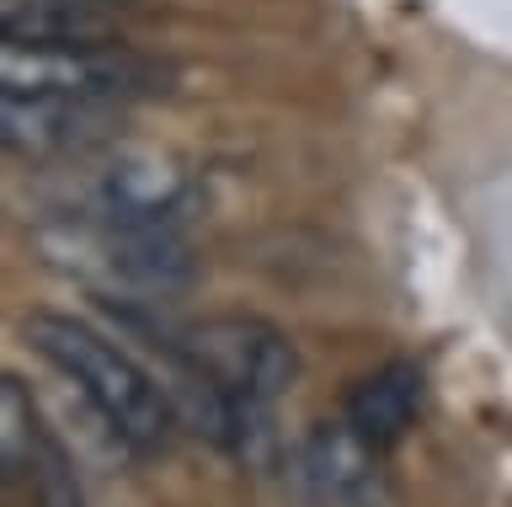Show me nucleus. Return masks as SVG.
Returning a JSON list of instances; mask_svg holds the SVG:
<instances>
[{
    "label": "nucleus",
    "instance_id": "f257e3e1",
    "mask_svg": "<svg viewBox=\"0 0 512 507\" xmlns=\"http://www.w3.org/2000/svg\"><path fill=\"white\" fill-rule=\"evenodd\" d=\"M27 342L102 411V422L118 433L123 443L155 454L171 438V401L155 385L150 369H139L112 337H102L96 326L75 321V315H54L38 310L27 315Z\"/></svg>",
    "mask_w": 512,
    "mask_h": 507
},
{
    "label": "nucleus",
    "instance_id": "f03ea898",
    "mask_svg": "<svg viewBox=\"0 0 512 507\" xmlns=\"http://www.w3.org/2000/svg\"><path fill=\"white\" fill-rule=\"evenodd\" d=\"M171 347L192 374H203L208 385L224 395V406H230V417H235L230 449H251V438L267 433L272 406H278L299 379L294 342H288L278 326L256 321V315H219V321H203Z\"/></svg>",
    "mask_w": 512,
    "mask_h": 507
},
{
    "label": "nucleus",
    "instance_id": "7ed1b4c3",
    "mask_svg": "<svg viewBox=\"0 0 512 507\" xmlns=\"http://www.w3.org/2000/svg\"><path fill=\"white\" fill-rule=\"evenodd\" d=\"M0 81H6V91L102 102V97L139 91L150 81V65H139L118 43H6Z\"/></svg>",
    "mask_w": 512,
    "mask_h": 507
},
{
    "label": "nucleus",
    "instance_id": "20e7f679",
    "mask_svg": "<svg viewBox=\"0 0 512 507\" xmlns=\"http://www.w3.org/2000/svg\"><path fill=\"white\" fill-rule=\"evenodd\" d=\"M75 267L107 289H144V294H171L182 289L192 262L187 246L166 225H128V219H96L86 230H70Z\"/></svg>",
    "mask_w": 512,
    "mask_h": 507
},
{
    "label": "nucleus",
    "instance_id": "39448f33",
    "mask_svg": "<svg viewBox=\"0 0 512 507\" xmlns=\"http://www.w3.org/2000/svg\"><path fill=\"white\" fill-rule=\"evenodd\" d=\"M294 486L310 507H368L379 502V449L347 422H326L299 443Z\"/></svg>",
    "mask_w": 512,
    "mask_h": 507
},
{
    "label": "nucleus",
    "instance_id": "423d86ee",
    "mask_svg": "<svg viewBox=\"0 0 512 507\" xmlns=\"http://www.w3.org/2000/svg\"><path fill=\"white\" fill-rule=\"evenodd\" d=\"M0 422H6L0 427V459H6V470L27 475L32 497H38L43 507H80L70 459H64L59 443L43 433L38 406L27 401L22 379H6V390H0Z\"/></svg>",
    "mask_w": 512,
    "mask_h": 507
},
{
    "label": "nucleus",
    "instance_id": "0eeeda50",
    "mask_svg": "<svg viewBox=\"0 0 512 507\" xmlns=\"http://www.w3.org/2000/svg\"><path fill=\"white\" fill-rule=\"evenodd\" d=\"M422 395H427V379H422L416 363H384V369L363 374L358 385H352L342 422L363 443H374V449L384 454V449H395V443L416 427Z\"/></svg>",
    "mask_w": 512,
    "mask_h": 507
},
{
    "label": "nucleus",
    "instance_id": "6e6552de",
    "mask_svg": "<svg viewBox=\"0 0 512 507\" xmlns=\"http://www.w3.org/2000/svg\"><path fill=\"white\" fill-rule=\"evenodd\" d=\"M0 123H6V145L16 155H59V150H75L91 134L96 102L43 97V91H6Z\"/></svg>",
    "mask_w": 512,
    "mask_h": 507
},
{
    "label": "nucleus",
    "instance_id": "1a4fd4ad",
    "mask_svg": "<svg viewBox=\"0 0 512 507\" xmlns=\"http://www.w3.org/2000/svg\"><path fill=\"white\" fill-rule=\"evenodd\" d=\"M182 193H187V177L160 155H123L102 182L107 219H128V225H166Z\"/></svg>",
    "mask_w": 512,
    "mask_h": 507
},
{
    "label": "nucleus",
    "instance_id": "9d476101",
    "mask_svg": "<svg viewBox=\"0 0 512 507\" xmlns=\"http://www.w3.org/2000/svg\"><path fill=\"white\" fill-rule=\"evenodd\" d=\"M91 6H107V0H91Z\"/></svg>",
    "mask_w": 512,
    "mask_h": 507
}]
</instances>
